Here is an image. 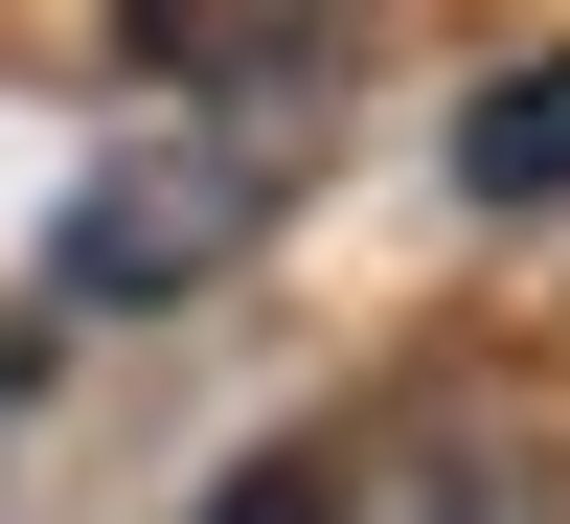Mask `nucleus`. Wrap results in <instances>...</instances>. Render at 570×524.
I'll use <instances>...</instances> for the list:
<instances>
[{
  "label": "nucleus",
  "mask_w": 570,
  "mask_h": 524,
  "mask_svg": "<svg viewBox=\"0 0 570 524\" xmlns=\"http://www.w3.org/2000/svg\"><path fill=\"white\" fill-rule=\"evenodd\" d=\"M252 228H274V115H206V137H160V160H115L69 206V297H206Z\"/></svg>",
  "instance_id": "1"
},
{
  "label": "nucleus",
  "mask_w": 570,
  "mask_h": 524,
  "mask_svg": "<svg viewBox=\"0 0 570 524\" xmlns=\"http://www.w3.org/2000/svg\"><path fill=\"white\" fill-rule=\"evenodd\" d=\"M115 46L160 91H206V115H297L320 137V69L365 46V0H115Z\"/></svg>",
  "instance_id": "2"
},
{
  "label": "nucleus",
  "mask_w": 570,
  "mask_h": 524,
  "mask_svg": "<svg viewBox=\"0 0 570 524\" xmlns=\"http://www.w3.org/2000/svg\"><path fill=\"white\" fill-rule=\"evenodd\" d=\"M365 524H570L548 411H434V434H389V502Z\"/></svg>",
  "instance_id": "3"
},
{
  "label": "nucleus",
  "mask_w": 570,
  "mask_h": 524,
  "mask_svg": "<svg viewBox=\"0 0 570 524\" xmlns=\"http://www.w3.org/2000/svg\"><path fill=\"white\" fill-rule=\"evenodd\" d=\"M456 182H480V206H570V46L502 69L480 115H456Z\"/></svg>",
  "instance_id": "4"
},
{
  "label": "nucleus",
  "mask_w": 570,
  "mask_h": 524,
  "mask_svg": "<svg viewBox=\"0 0 570 524\" xmlns=\"http://www.w3.org/2000/svg\"><path fill=\"white\" fill-rule=\"evenodd\" d=\"M206 524H343V479H320V456H252V479H228Z\"/></svg>",
  "instance_id": "5"
}]
</instances>
